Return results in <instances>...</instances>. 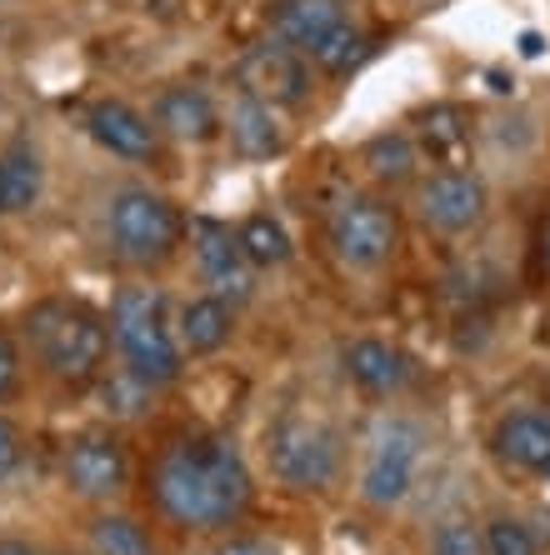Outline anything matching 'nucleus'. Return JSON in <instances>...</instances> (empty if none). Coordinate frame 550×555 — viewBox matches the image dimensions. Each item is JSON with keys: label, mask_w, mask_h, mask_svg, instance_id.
Wrapping results in <instances>:
<instances>
[{"label": "nucleus", "mask_w": 550, "mask_h": 555, "mask_svg": "<svg viewBox=\"0 0 550 555\" xmlns=\"http://www.w3.org/2000/svg\"><path fill=\"white\" fill-rule=\"evenodd\" d=\"M546 260H550V225H546Z\"/></svg>", "instance_id": "obj_34"}, {"label": "nucleus", "mask_w": 550, "mask_h": 555, "mask_svg": "<svg viewBox=\"0 0 550 555\" xmlns=\"http://www.w3.org/2000/svg\"><path fill=\"white\" fill-rule=\"evenodd\" d=\"M130 476V461H126V446L116 436H80L71 440L65 451V486L86 501H105L116 495Z\"/></svg>", "instance_id": "obj_9"}, {"label": "nucleus", "mask_w": 550, "mask_h": 555, "mask_svg": "<svg viewBox=\"0 0 550 555\" xmlns=\"http://www.w3.org/2000/svg\"><path fill=\"white\" fill-rule=\"evenodd\" d=\"M0 181H5V210H30L40 201V155L30 145H11L0 155Z\"/></svg>", "instance_id": "obj_19"}, {"label": "nucleus", "mask_w": 550, "mask_h": 555, "mask_svg": "<svg viewBox=\"0 0 550 555\" xmlns=\"http://www.w3.org/2000/svg\"><path fill=\"white\" fill-rule=\"evenodd\" d=\"M90 545H95V555H155L151 535L130 516H101L90 526Z\"/></svg>", "instance_id": "obj_23"}, {"label": "nucleus", "mask_w": 550, "mask_h": 555, "mask_svg": "<svg viewBox=\"0 0 550 555\" xmlns=\"http://www.w3.org/2000/svg\"><path fill=\"white\" fill-rule=\"evenodd\" d=\"M241 91L260 95L270 105H306L310 101V65L306 55L276 40V46H256L241 61Z\"/></svg>", "instance_id": "obj_7"}, {"label": "nucleus", "mask_w": 550, "mask_h": 555, "mask_svg": "<svg viewBox=\"0 0 550 555\" xmlns=\"http://www.w3.org/2000/svg\"><path fill=\"white\" fill-rule=\"evenodd\" d=\"M226 130H231V145H235V151L251 155V160H266V155H276L285 145L281 126H276V116H270V101H260V95H251V91H241L231 101Z\"/></svg>", "instance_id": "obj_16"}, {"label": "nucleus", "mask_w": 550, "mask_h": 555, "mask_svg": "<svg viewBox=\"0 0 550 555\" xmlns=\"http://www.w3.org/2000/svg\"><path fill=\"white\" fill-rule=\"evenodd\" d=\"M496 455L515 470H546L550 465V415H536V411H521V415H506L490 436Z\"/></svg>", "instance_id": "obj_13"}, {"label": "nucleus", "mask_w": 550, "mask_h": 555, "mask_svg": "<svg viewBox=\"0 0 550 555\" xmlns=\"http://www.w3.org/2000/svg\"><path fill=\"white\" fill-rule=\"evenodd\" d=\"M191 241H195V260H201L205 281L216 285V296L226 300H245L256 291V275H251V260H245L241 241H235L220 220H195L191 225Z\"/></svg>", "instance_id": "obj_10"}, {"label": "nucleus", "mask_w": 550, "mask_h": 555, "mask_svg": "<svg viewBox=\"0 0 550 555\" xmlns=\"http://www.w3.org/2000/svg\"><path fill=\"white\" fill-rule=\"evenodd\" d=\"M335 465H341V451H335V436L320 421L291 415L270 430V470L291 491H325L335 480Z\"/></svg>", "instance_id": "obj_5"}, {"label": "nucleus", "mask_w": 550, "mask_h": 555, "mask_svg": "<svg viewBox=\"0 0 550 555\" xmlns=\"http://www.w3.org/2000/svg\"><path fill=\"white\" fill-rule=\"evenodd\" d=\"M231 306L220 296H195L180 306V350H191V356H216L226 340H231Z\"/></svg>", "instance_id": "obj_17"}, {"label": "nucleus", "mask_w": 550, "mask_h": 555, "mask_svg": "<svg viewBox=\"0 0 550 555\" xmlns=\"http://www.w3.org/2000/svg\"><path fill=\"white\" fill-rule=\"evenodd\" d=\"M421 216L431 231L440 235H461L475 220L486 216V185L471 170H435L421 185Z\"/></svg>", "instance_id": "obj_8"}, {"label": "nucleus", "mask_w": 550, "mask_h": 555, "mask_svg": "<svg viewBox=\"0 0 550 555\" xmlns=\"http://www.w3.org/2000/svg\"><path fill=\"white\" fill-rule=\"evenodd\" d=\"M435 555H486V530H475L471 520H450L435 530Z\"/></svg>", "instance_id": "obj_28"}, {"label": "nucleus", "mask_w": 550, "mask_h": 555, "mask_svg": "<svg viewBox=\"0 0 550 555\" xmlns=\"http://www.w3.org/2000/svg\"><path fill=\"white\" fill-rule=\"evenodd\" d=\"M15 386H21V350H15V340L0 331V401H5Z\"/></svg>", "instance_id": "obj_29"}, {"label": "nucleus", "mask_w": 550, "mask_h": 555, "mask_svg": "<svg viewBox=\"0 0 550 555\" xmlns=\"http://www.w3.org/2000/svg\"><path fill=\"white\" fill-rule=\"evenodd\" d=\"M155 501L176 526L220 530L251 501V470L231 440H176L155 461Z\"/></svg>", "instance_id": "obj_1"}, {"label": "nucleus", "mask_w": 550, "mask_h": 555, "mask_svg": "<svg viewBox=\"0 0 550 555\" xmlns=\"http://www.w3.org/2000/svg\"><path fill=\"white\" fill-rule=\"evenodd\" d=\"M111 336L120 346V361L145 386H170L180 380V340L166 331V300L151 285H126L111 306Z\"/></svg>", "instance_id": "obj_3"}, {"label": "nucleus", "mask_w": 550, "mask_h": 555, "mask_svg": "<svg viewBox=\"0 0 550 555\" xmlns=\"http://www.w3.org/2000/svg\"><path fill=\"white\" fill-rule=\"evenodd\" d=\"M101 401H105V411L111 415H141L145 401H151V386H145L141 375L120 371V375H111V380L101 386Z\"/></svg>", "instance_id": "obj_24"}, {"label": "nucleus", "mask_w": 550, "mask_h": 555, "mask_svg": "<svg viewBox=\"0 0 550 555\" xmlns=\"http://www.w3.org/2000/svg\"><path fill=\"white\" fill-rule=\"evenodd\" d=\"M366 166H371L375 181H406L410 170H415V141L400 135V130H385L366 145Z\"/></svg>", "instance_id": "obj_22"}, {"label": "nucleus", "mask_w": 550, "mask_h": 555, "mask_svg": "<svg viewBox=\"0 0 550 555\" xmlns=\"http://www.w3.org/2000/svg\"><path fill=\"white\" fill-rule=\"evenodd\" d=\"M346 375L356 380L366 396H391V390L406 386V356L396 346H385V340H350L346 346Z\"/></svg>", "instance_id": "obj_15"}, {"label": "nucleus", "mask_w": 550, "mask_h": 555, "mask_svg": "<svg viewBox=\"0 0 550 555\" xmlns=\"http://www.w3.org/2000/svg\"><path fill=\"white\" fill-rule=\"evenodd\" d=\"M86 126H90V135H95V141H101L111 155H120V160H155V151H161L151 120H145L141 111L120 105V101L90 105Z\"/></svg>", "instance_id": "obj_11"}, {"label": "nucleus", "mask_w": 550, "mask_h": 555, "mask_svg": "<svg viewBox=\"0 0 550 555\" xmlns=\"http://www.w3.org/2000/svg\"><path fill=\"white\" fill-rule=\"evenodd\" d=\"M15 461H21V430L11 421H0V480L15 470Z\"/></svg>", "instance_id": "obj_30"}, {"label": "nucleus", "mask_w": 550, "mask_h": 555, "mask_svg": "<svg viewBox=\"0 0 550 555\" xmlns=\"http://www.w3.org/2000/svg\"><path fill=\"white\" fill-rule=\"evenodd\" d=\"M366 51H371V40H366V30H356V26L346 21L341 30H331V36L320 40L310 61H316L320 70H325V76H350V70H356L360 61H366Z\"/></svg>", "instance_id": "obj_21"}, {"label": "nucleus", "mask_w": 550, "mask_h": 555, "mask_svg": "<svg viewBox=\"0 0 550 555\" xmlns=\"http://www.w3.org/2000/svg\"><path fill=\"white\" fill-rule=\"evenodd\" d=\"M155 130H166L176 141H210L220 130V111L216 101L195 86H176L155 101Z\"/></svg>", "instance_id": "obj_14"}, {"label": "nucleus", "mask_w": 550, "mask_h": 555, "mask_svg": "<svg viewBox=\"0 0 550 555\" xmlns=\"http://www.w3.org/2000/svg\"><path fill=\"white\" fill-rule=\"evenodd\" d=\"M415 480V461H396V455H371L366 476H360V495L371 505H400Z\"/></svg>", "instance_id": "obj_18"}, {"label": "nucleus", "mask_w": 550, "mask_h": 555, "mask_svg": "<svg viewBox=\"0 0 550 555\" xmlns=\"http://www.w3.org/2000/svg\"><path fill=\"white\" fill-rule=\"evenodd\" d=\"M220 555H276V551H270V545H260V541H231Z\"/></svg>", "instance_id": "obj_31"}, {"label": "nucleus", "mask_w": 550, "mask_h": 555, "mask_svg": "<svg viewBox=\"0 0 550 555\" xmlns=\"http://www.w3.org/2000/svg\"><path fill=\"white\" fill-rule=\"evenodd\" d=\"M540 480H546V486H550V465H546V470H540Z\"/></svg>", "instance_id": "obj_35"}, {"label": "nucleus", "mask_w": 550, "mask_h": 555, "mask_svg": "<svg viewBox=\"0 0 550 555\" xmlns=\"http://www.w3.org/2000/svg\"><path fill=\"white\" fill-rule=\"evenodd\" d=\"M461 141H465L461 111L440 105V111H431V116H425V151H431V155H450Z\"/></svg>", "instance_id": "obj_27"}, {"label": "nucleus", "mask_w": 550, "mask_h": 555, "mask_svg": "<svg viewBox=\"0 0 550 555\" xmlns=\"http://www.w3.org/2000/svg\"><path fill=\"white\" fill-rule=\"evenodd\" d=\"M0 216H5V181H0Z\"/></svg>", "instance_id": "obj_33"}, {"label": "nucleus", "mask_w": 550, "mask_h": 555, "mask_svg": "<svg viewBox=\"0 0 550 555\" xmlns=\"http://www.w3.org/2000/svg\"><path fill=\"white\" fill-rule=\"evenodd\" d=\"M341 26H346V0H281L276 5V36L300 55H316L320 40Z\"/></svg>", "instance_id": "obj_12"}, {"label": "nucleus", "mask_w": 550, "mask_h": 555, "mask_svg": "<svg viewBox=\"0 0 550 555\" xmlns=\"http://www.w3.org/2000/svg\"><path fill=\"white\" fill-rule=\"evenodd\" d=\"M371 446H375L371 455H396V461H415L425 440H421V426H410V421H385V426L375 430Z\"/></svg>", "instance_id": "obj_26"}, {"label": "nucleus", "mask_w": 550, "mask_h": 555, "mask_svg": "<svg viewBox=\"0 0 550 555\" xmlns=\"http://www.w3.org/2000/svg\"><path fill=\"white\" fill-rule=\"evenodd\" d=\"M180 231H186V220L180 210L170 206L166 195L155 191H120L111 201V241L126 260L136 266H155V260H166L170 250L180 246Z\"/></svg>", "instance_id": "obj_4"}, {"label": "nucleus", "mask_w": 550, "mask_h": 555, "mask_svg": "<svg viewBox=\"0 0 550 555\" xmlns=\"http://www.w3.org/2000/svg\"><path fill=\"white\" fill-rule=\"evenodd\" d=\"M235 241H241L251 266H285L291 260V235H285L281 220H270V216H251L235 231Z\"/></svg>", "instance_id": "obj_20"}, {"label": "nucleus", "mask_w": 550, "mask_h": 555, "mask_svg": "<svg viewBox=\"0 0 550 555\" xmlns=\"http://www.w3.org/2000/svg\"><path fill=\"white\" fill-rule=\"evenodd\" d=\"M0 555H36L30 545H21V541H0Z\"/></svg>", "instance_id": "obj_32"}, {"label": "nucleus", "mask_w": 550, "mask_h": 555, "mask_svg": "<svg viewBox=\"0 0 550 555\" xmlns=\"http://www.w3.org/2000/svg\"><path fill=\"white\" fill-rule=\"evenodd\" d=\"M30 346L46 361V371L80 386L95 380L111 350V325L80 300H40L30 310Z\"/></svg>", "instance_id": "obj_2"}, {"label": "nucleus", "mask_w": 550, "mask_h": 555, "mask_svg": "<svg viewBox=\"0 0 550 555\" xmlns=\"http://www.w3.org/2000/svg\"><path fill=\"white\" fill-rule=\"evenodd\" d=\"M325 235H331V250L356 271H375L391 260L396 250V216L371 201V195H346L341 206L325 220Z\"/></svg>", "instance_id": "obj_6"}, {"label": "nucleus", "mask_w": 550, "mask_h": 555, "mask_svg": "<svg viewBox=\"0 0 550 555\" xmlns=\"http://www.w3.org/2000/svg\"><path fill=\"white\" fill-rule=\"evenodd\" d=\"M486 555H540V545L530 535V526H521L511 516H496L486 526Z\"/></svg>", "instance_id": "obj_25"}]
</instances>
